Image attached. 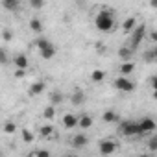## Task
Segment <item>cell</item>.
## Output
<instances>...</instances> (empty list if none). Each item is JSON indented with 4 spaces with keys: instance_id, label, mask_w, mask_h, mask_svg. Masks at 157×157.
Segmentation results:
<instances>
[{
    "instance_id": "obj_30",
    "label": "cell",
    "mask_w": 157,
    "mask_h": 157,
    "mask_svg": "<svg viewBox=\"0 0 157 157\" xmlns=\"http://www.w3.org/2000/svg\"><path fill=\"white\" fill-rule=\"evenodd\" d=\"M2 37H4V41H11V37H13V33H11L10 30H4V33H2Z\"/></svg>"
},
{
    "instance_id": "obj_32",
    "label": "cell",
    "mask_w": 157,
    "mask_h": 157,
    "mask_svg": "<svg viewBox=\"0 0 157 157\" xmlns=\"http://www.w3.org/2000/svg\"><path fill=\"white\" fill-rule=\"evenodd\" d=\"M0 61H2L4 65L8 63V57H6V50H0Z\"/></svg>"
},
{
    "instance_id": "obj_4",
    "label": "cell",
    "mask_w": 157,
    "mask_h": 157,
    "mask_svg": "<svg viewBox=\"0 0 157 157\" xmlns=\"http://www.w3.org/2000/svg\"><path fill=\"white\" fill-rule=\"evenodd\" d=\"M115 87H117L118 91H124V93H131V91H135V83L129 80V78H126V76L117 78V80H115Z\"/></svg>"
},
{
    "instance_id": "obj_11",
    "label": "cell",
    "mask_w": 157,
    "mask_h": 157,
    "mask_svg": "<svg viewBox=\"0 0 157 157\" xmlns=\"http://www.w3.org/2000/svg\"><path fill=\"white\" fill-rule=\"evenodd\" d=\"M102 118H104V122H107V124H113V122H118L120 118H118V113H115L113 109H107L104 115H102Z\"/></svg>"
},
{
    "instance_id": "obj_27",
    "label": "cell",
    "mask_w": 157,
    "mask_h": 157,
    "mask_svg": "<svg viewBox=\"0 0 157 157\" xmlns=\"http://www.w3.org/2000/svg\"><path fill=\"white\" fill-rule=\"evenodd\" d=\"M30 6H32L33 10H41V8L44 6V0H30Z\"/></svg>"
},
{
    "instance_id": "obj_15",
    "label": "cell",
    "mask_w": 157,
    "mask_h": 157,
    "mask_svg": "<svg viewBox=\"0 0 157 157\" xmlns=\"http://www.w3.org/2000/svg\"><path fill=\"white\" fill-rule=\"evenodd\" d=\"M104 78H105V72H104L102 68H94V70H93V74H91V80H93L94 83L104 82Z\"/></svg>"
},
{
    "instance_id": "obj_23",
    "label": "cell",
    "mask_w": 157,
    "mask_h": 157,
    "mask_svg": "<svg viewBox=\"0 0 157 157\" xmlns=\"http://www.w3.org/2000/svg\"><path fill=\"white\" fill-rule=\"evenodd\" d=\"M52 43L48 41V39H44V37H41V39H37V48L39 50H43V48H46V46H50Z\"/></svg>"
},
{
    "instance_id": "obj_19",
    "label": "cell",
    "mask_w": 157,
    "mask_h": 157,
    "mask_svg": "<svg viewBox=\"0 0 157 157\" xmlns=\"http://www.w3.org/2000/svg\"><path fill=\"white\" fill-rule=\"evenodd\" d=\"M30 28H32L35 33H41V32H43V24H41L39 19H32V21H30Z\"/></svg>"
},
{
    "instance_id": "obj_25",
    "label": "cell",
    "mask_w": 157,
    "mask_h": 157,
    "mask_svg": "<svg viewBox=\"0 0 157 157\" xmlns=\"http://www.w3.org/2000/svg\"><path fill=\"white\" fill-rule=\"evenodd\" d=\"M22 140L24 142H33V133L28 129H22Z\"/></svg>"
},
{
    "instance_id": "obj_31",
    "label": "cell",
    "mask_w": 157,
    "mask_h": 157,
    "mask_svg": "<svg viewBox=\"0 0 157 157\" xmlns=\"http://www.w3.org/2000/svg\"><path fill=\"white\" fill-rule=\"evenodd\" d=\"M35 155H39V157H48L50 151H48V150H39V151H35Z\"/></svg>"
},
{
    "instance_id": "obj_36",
    "label": "cell",
    "mask_w": 157,
    "mask_h": 157,
    "mask_svg": "<svg viewBox=\"0 0 157 157\" xmlns=\"http://www.w3.org/2000/svg\"><path fill=\"white\" fill-rule=\"evenodd\" d=\"M150 6H151L153 10H157V0H150Z\"/></svg>"
},
{
    "instance_id": "obj_5",
    "label": "cell",
    "mask_w": 157,
    "mask_h": 157,
    "mask_svg": "<svg viewBox=\"0 0 157 157\" xmlns=\"http://www.w3.org/2000/svg\"><path fill=\"white\" fill-rule=\"evenodd\" d=\"M98 150H100V153H104V155L115 153V151H117V142H113V140H100Z\"/></svg>"
},
{
    "instance_id": "obj_35",
    "label": "cell",
    "mask_w": 157,
    "mask_h": 157,
    "mask_svg": "<svg viewBox=\"0 0 157 157\" xmlns=\"http://www.w3.org/2000/svg\"><path fill=\"white\" fill-rule=\"evenodd\" d=\"M15 76H17V78H22V76H24V68H19V70H17V74H15Z\"/></svg>"
},
{
    "instance_id": "obj_9",
    "label": "cell",
    "mask_w": 157,
    "mask_h": 157,
    "mask_svg": "<svg viewBox=\"0 0 157 157\" xmlns=\"http://www.w3.org/2000/svg\"><path fill=\"white\" fill-rule=\"evenodd\" d=\"M122 28H124L126 33H131V32L137 28V19H135V17H128V19L122 22Z\"/></svg>"
},
{
    "instance_id": "obj_26",
    "label": "cell",
    "mask_w": 157,
    "mask_h": 157,
    "mask_svg": "<svg viewBox=\"0 0 157 157\" xmlns=\"http://www.w3.org/2000/svg\"><path fill=\"white\" fill-rule=\"evenodd\" d=\"M50 100H52V104H61L63 102V94L61 93H52Z\"/></svg>"
},
{
    "instance_id": "obj_14",
    "label": "cell",
    "mask_w": 157,
    "mask_h": 157,
    "mask_svg": "<svg viewBox=\"0 0 157 157\" xmlns=\"http://www.w3.org/2000/svg\"><path fill=\"white\" fill-rule=\"evenodd\" d=\"M44 91V82H35L32 87H30V96H37Z\"/></svg>"
},
{
    "instance_id": "obj_16",
    "label": "cell",
    "mask_w": 157,
    "mask_h": 157,
    "mask_svg": "<svg viewBox=\"0 0 157 157\" xmlns=\"http://www.w3.org/2000/svg\"><path fill=\"white\" fill-rule=\"evenodd\" d=\"M131 56H133V48H131V46H124V48L118 50V57H122L124 61H129Z\"/></svg>"
},
{
    "instance_id": "obj_39",
    "label": "cell",
    "mask_w": 157,
    "mask_h": 157,
    "mask_svg": "<svg viewBox=\"0 0 157 157\" xmlns=\"http://www.w3.org/2000/svg\"><path fill=\"white\" fill-rule=\"evenodd\" d=\"M78 2H83V0H78Z\"/></svg>"
},
{
    "instance_id": "obj_24",
    "label": "cell",
    "mask_w": 157,
    "mask_h": 157,
    "mask_svg": "<svg viewBox=\"0 0 157 157\" xmlns=\"http://www.w3.org/2000/svg\"><path fill=\"white\" fill-rule=\"evenodd\" d=\"M54 131V126H43L41 128V137H50Z\"/></svg>"
},
{
    "instance_id": "obj_18",
    "label": "cell",
    "mask_w": 157,
    "mask_h": 157,
    "mask_svg": "<svg viewBox=\"0 0 157 157\" xmlns=\"http://www.w3.org/2000/svg\"><path fill=\"white\" fill-rule=\"evenodd\" d=\"M70 100H72V104H74V105H80V104H83L85 94H83L82 91H76V93L72 94V98H70Z\"/></svg>"
},
{
    "instance_id": "obj_8",
    "label": "cell",
    "mask_w": 157,
    "mask_h": 157,
    "mask_svg": "<svg viewBox=\"0 0 157 157\" xmlns=\"http://www.w3.org/2000/svg\"><path fill=\"white\" fill-rule=\"evenodd\" d=\"M155 128H157V124H155L153 118H142V120H140V129H142V133L153 131Z\"/></svg>"
},
{
    "instance_id": "obj_28",
    "label": "cell",
    "mask_w": 157,
    "mask_h": 157,
    "mask_svg": "<svg viewBox=\"0 0 157 157\" xmlns=\"http://www.w3.org/2000/svg\"><path fill=\"white\" fill-rule=\"evenodd\" d=\"M15 128H17L15 122H6V124H4V131H6V133H15Z\"/></svg>"
},
{
    "instance_id": "obj_12",
    "label": "cell",
    "mask_w": 157,
    "mask_h": 157,
    "mask_svg": "<svg viewBox=\"0 0 157 157\" xmlns=\"http://www.w3.org/2000/svg\"><path fill=\"white\" fill-rule=\"evenodd\" d=\"M118 68H120V72H122L124 76H129V74L135 70V63H133V61H124Z\"/></svg>"
},
{
    "instance_id": "obj_7",
    "label": "cell",
    "mask_w": 157,
    "mask_h": 157,
    "mask_svg": "<svg viewBox=\"0 0 157 157\" xmlns=\"http://www.w3.org/2000/svg\"><path fill=\"white\" fill-rule=\"evenodd\" d=\"M87 142H89V139H87L85 133H78V135H74V139L70 140V144H72L74 148H83Z\"/></svg>"
},
{
    "instance_id": "obj_22",
    "label": "cell",
    "mask_w": 157,
    "mask_h": 157,
    "mask_svg": "<svg viewBox=\"0 0 157 157\" xmlns=\"http://www.w3.org/2000/svg\"><path fill=\"white\" fill-rule=\"evenodd\" d=\"M148 150L150 151H157V135H153L151 139H148Z\"/></svg>"
},
{
    "instance_id": "obj_17",
    "label": "cell",
    "mask_w": 157,
    "mask_h": 157,
    "mask_svg": "<svg viewBox=\"0 0 157 157\" xmlns=\"http://www.w3.org/2000/svg\"><path fill=\"white\" fill-rule=\"evenodd\" d=\"M91 126H93V117L82 115V117H80V128H82V129H89Z\"/></svg>"
},
{
    "instance_id": "obj_33",
    "label": "cell",
    "mask_w": 157,
    "mask_h": 157,
    "mask_svg": "<svg viewBox=\"0 0 157 157\" xmlns=\"http://www.w3.org/2000/svg\"><path fill=\"white\" fill-rule=\"evenodd\" d=\"M150 83H151L153 91H157V76H153V78H151V80H150Z\"/></svg>"
},
{
    "instance_id": "obj_29",
    "label": "cell",
    "mask_w": 157,
    "mask_h": 157,
    "mask_svg": "<svg viewBox=\"0 0 157 157\" xmlns=\"http://www.w3.org/2000/svg\"><path fill=\"white\" fill-rule=\"evenodd\" d=\"M144 61H148V63H151V61H157V59H155V56H153V50L144 54Z\"/></svg>"
},
{
    "instance_id": "obj_21",
    "label": "cell",
    "mask_w": 157,
    "mask_h": 157,
    "mask_svg": "<svg viewBox=\"0 0 157 157\" xmlns=\"http://www.w3.org/2000/svg\"><path fill=\"white\" fill-rule=\"evenodd\" d=\"M43 115H44V118H54V115H56V107H54V105H48V107H44Z\"/></svg>"
},
{
    "instance_id": "obj_10",
    "label": "cell",
    "mask_w": 157,
    "mask_h": 157,
    "mask_svg": "<svg viewBox=\"0 0 157 157\" xmlns=\"http://www.w3.org/2000/svg\"><path fill=\"white\" fill-rule=\"evenodd\" d=\"M13 63H15L17 68H28V57L24 54H17L13 57Z\"/></svg>"
},
{
    "instance_id": "obj_20",
    "label": "cell",
    "mask_w": 157,
    "mask_h": 157,
    "mask_svg": "<svg viewBox=\"0 0 157 157\" xmlns=\"http://www.w3.org/2000/svg\"><path fill=\"white\" fill-rule=\"evenodd\" d=\"M2 6H4L6 10H17L19 0H2Z\"/></svg>"
},
{
    "instance_id": "obj_3",
    "label": "cell",
    "mask_w": 157,
    "mask_h": 157,
    "mask_svg": "<svg viewBox=\"0 0 157 157\" xmlns=\"http://www.w3.org/2000/svg\"><path fill=\"white\" fill-rule=\"evenodd\" d=\"M144 35H146V28H144V24H137V28L131 32V48H133V50L142 43Z\"/></svg>"
},
{
    "instance_id": "obj_37",
    "label": "cell",
    "mask_w": 157,
    "mask_h": 157,
    "mask_svg": "<svg viewBox=\"0 0 157 157\" xmlns=\"http://www.w3.org/2000/svg\"><path fill=\"white\" fill-rule=\"evenodd\" d=\"M153 56H155V59H157V48H155V50H153Z\"/></svg>"
},
{
    "instance_id": "obj_38",
    "label": "cell",
    "mask_w": 157,
    "mask_h": 157,
    "mask_svg": "<svg viewBox=\"0 0 157 157\" xmlns=\"http://www.w3.org/2000/svg\"><path fill=\"white\" fill-rule=\"evenodd\" d=\"M153 98H155V100H157V91H153Z\"/></svg>"
},
{
    "instance_id": "obj_6",
    "label": "cell",
    "mask_w": 157,
    "mask_h": 157,
    "mask_svg": "<svg viewBox=\"0 0 157 157\" xmlns=\"http://www.w3.org/2000/svg\"><path fill=\"white\" fill-rule=\"evenodd\" d=\"M63 126H65L67 129H72V128H76V126H80V118H78L74 113H67V115L63 117Z\"/></svg>"
},
{
    "instance_id": "obj_1",
    "label": "cell",
    "mask_w": 157,
    "mask_h": 157,
    "mask_svg": "<svg viewBox=\"0 0 157 157\" xmlns=\"http://www.w3.org/2000/svg\"><path fill=\"white\" fill-rule=\"evenodd\" d=\"M94 24H96V30H98V32H111L113 26H115L113 11H111V10H102V11L96 15Z\"/></svg>"
},
{
    "instance_id": "obj_13",
    "label": "cell",
    "mask_w": 157,
    "mask_h": 157,
    "mask_svg": "<svg viewBox=\"0 0 157 157\" xmlns=\"http://www.w3.org/2000/svg\"><path fill=\"white\" fill-rule=\"evenodd\" d=\"M39 52H41V57H43V59H52V57L56 56V46L50 44V46H46V48H43V50H39Z\"/></svg>"
},
{
    "instance_id": "obj_34",
    "label": "cell",
    "mask_w": 157,
    "mask_h": 157,
    "mask_svg": "<svg viewBox=\"0 0 157 157\" xmlns=\"http://www.w3.org/2000/svg\"><path fill=\"white\" fill-rule=\"evenodd\" d=\"M150 39H151L153 43H157V32H151V33H150Z\"/></svg>"
},
{
    "instance_id": "obj_2",
    "label": "cell",
    "mask_w": 157,
    "mask_h": 157,
    "mask_svg": "<svg viewBox=\"0 0 157 157\" xmlns=\"http://www.w3.org/2000/svg\"><path fill=\"white\" fill-rule=\"evenodd\" d=\"M120 133H122V135H126V137L140 135V133H142V129H140V122H133V120L120 122Z\"/></svg>"
}]
</instances>
